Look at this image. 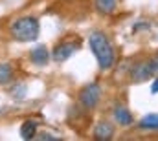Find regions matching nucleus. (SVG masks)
I'll return each mask as SVG.
<instances>
[{"label":"nucleus","mask_w":158,"mask_h":141,"mask_svg":"<svg viewBox=\"0 0 158 141\" xmlns=\"http://www.w3.org/2000/svg\"><path fill=\"white\" fill-rule=\"evenodd\" d=\"M88 44H90V50H92L99 68L101 70L112 68L116 55H114V48H112L110 40L107 38V35L101 33V31H92L90 37H88Z\"/></svg>","instance_id":"1"},{"label":"nucleus","mask_w":158,"mask_h":141,"mask_svg":"<svg viewBox=\"0 0 158 141\" xmlns=\"http://www.w3.org/2000/svg\"><path fill=\"white\" fill-rule=\"evenodd\" d=\"M9 33L19 42H33L39 38L40 24L35 17H20L11 24Z\"/></svg>","instance_id":"2"},{"label":"nucleus","mask_w":158,"mask_h":141,"mask_svg":"<svg viewBox=\"0 0 158 141\" xmlns=\"http://www.w3.org/2000/svg\"><path fill=\"white\" fill-rule=\"evenodd\" d=\"M99 97H101V86L98 83H90L79 92V103L85 108H94L99 103Z\"/></svg>","instance_id":"3"},{"label":"nucleus","mask_w":158,"mask_h":141,"mask_svg":"<svg viewBox=\"0 0 158 141\" xmlns=\"http://www.w3.org/2000/svg\"><path fill=\"white\" fill-rule=\"evenodd\" d=\"M77 48H79L77 42L63 40V42H59V44L53 48V51L50 53V57H53V61H57V62H63V61L70 59V57L77 51Z\"/></svg>","instance_id":"4"},{"label":"nucleus","mask_w":158,"mask_h":141,"mask_svg":"<svg viewBox=\"0 0 158 141\" xmlns=\"http://www.w3.org/2000/svg\"><path fill=\"white\" fill-rule=\"evenodd\" d=\"M151 75H153V68H151L149 61H142V62L134 64L131 70V79L134 83H143V81L151 79Z\"/></svg>","instance_id":"5"},{"label":"nucleus","mask_w":158,"mask_h":141,"mask_svg":"<svg viewBox=\"0 0 158 141\" xmlns=\"http://www.w3.org/2000/svg\"><path fill=\"white\" fill-rule=\"evenodd\" d=\"M30 59H31V62L35 66H46L48 61H50V51H48V48L44 44H39L30 51Z\"/></svg>","instance_id":"6"},{"label":"nucleus","mask_w":158,"mask_h":141,"mask_svg":"<svg viewBox=\"0 0 158 141\" xmlns=\"http://www.w3.org/2000/svg\"><path fill=\"white\" fill-rule=\"evenodd\" d=\"M114 136V127L109 123V121H99L96 127H94V138L101 141H107Z\"/></svg>","instance_id":"7"},{"label":"nucleus","mask_w":158,"mask_h":141,"mask_svg":"<svg viewBox=\"0 0 158 141\" xmlns=\"http://www.w3.org/2000/svg\"><path fill=\"white\" fill-rule=\"evenodd\" d=\"M112 114H114V119L118 121L121 127H129L134 121V117H132V114H131V110L127 106H114Z\"/></svg>","instance_id":"8"},{"label":"nucleus","mask_w":158,"mask_h":141,"mask_svg":"<svg viewBox=\"0 0 158 141\" xmlns=\"http://www.w3.org/2000/svg\"><path fill=\"white\" fill-rule=\"evenodd\" d=\"M140 128L143 130H158V114H147L140 121Z\"/></svg>","instance_id":"9"},{"label":"nucleus","mask_w":158,"mask_h":141,"mask_svg":"<svg viewBox=\"0 0 158 141\" xmlns=\"http://www.w3.org/2000/svg\"><path fill=\"white\" fill-rule=\"evenodd\" d=\"M35 134H37V123L35 121H24L20 127V136L24 139H31V138H35Z\"/></svg>","instance_id":"10"},{"label":"nucleus","mask_w":158,"mask_h":141,"mask_svg":"<svg viewBox=\"0 0 158 141\" xmlns=\"http://www.w3.org/2000/svg\"><path fill=\"white\" fill-rule=\"evenodd\" d=\"M13 79V66L9 62H0V86L7 84Z\"/></svg>","instance_id":"11"},{"label":"nucleus","mask_w":158,"mask_h":141,"mask_svg":"<svg viewBox=\"0 0 158 141\" xmlns=\"http://www.w3.org/2000/svg\"><path fill=\"white\" fill-rule=\"evenodd\" d=\"M98 11L105 13V15H110L114 9H116V0H94Z\"/></svg>","instance_id":"12"},{"label":"nucleus","mask_w":158,"mask_h":141,"mask_svg":"<svg viewBox=\"0 0 158 141\" xmlns=\"http://www.w3.org/2000/svg\"><path fill=\"white\" fill-rule=\"evenodd\" d=\"M149 62H151V68H153V73H158V53L155 55V57H153V59H151V61H149Z\"/></svg>","instance_id":"13"},{"label":"nucleus","mask_w":158,"mask_h":141,"mask_svg":"<svg viewBox=\"0 0 158 141\" xmlns=\"http://www.w3.org/2000/svg\"><path fill=\"white\" fill-rule=\"evenodd\" d=\"M39 139H59L57 136H53V134H46V132H39Z\"/></svg>","instance_id":"14"},{"label":"nucleus","mask_w":158,"mask_h":141,"mask_svg":"<svg viewBox=\"0 0 158 141\" xmlns=\"http://www.w3.org/2000/svg\"><path fill=\"white\" fill-rule=\"evenodd\" d=\"M151 92L153 94H158V77L153 81V84H151Z\"/></svg>","instance_id":"15"}]
</instances>
